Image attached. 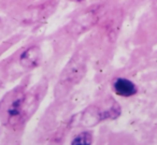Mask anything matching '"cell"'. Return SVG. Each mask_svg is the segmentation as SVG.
<instances>
[{"label":"cell","instance_id":"cell-1","mask_svg":"<svg viewBox=\"0 0 157 145\" xmlns=\"http://www.w3.org/2000/svg\"><path fill=\"white\" fill-rule=\"evenodd\" d=\"M30 101L22 88L11 90L0 101V118L3 124L16 126L28 114Z\"/></svg>","mask_w":157,"mask_h":145},{"label":"cell","instance_id":"cell-2","mask_svg":"<svg viewBox=\"0 0 157 145\" xmlns=\"http://www.w3.org/2000/svg\"><path fill=\"white\" fill-rule=\"evenodd\" d=\"M120 114V105L113 100H110L103 104L90 106L82 115V123L84 126H95L105 119L116 118Z\"/></svg>","mask_w":157,"mask_h":145},{"label":"cell","instance_id":"cell-3","mask_svg":"<svg viewBox=\"0 0 157 145\" xmlns=\"http://www.w3.org/2000/svg\"><path fill=\"white\" fill-rule=\"evenodd\" d=\"M42 58V53L38 46L28 48L20 57V63L26 69H33L40 65Z\"/></svg>","mask_w":157,"mask_h":145},{"label":"cell","instance_id":"cell-4","mask_svg":"<svg viewBox=\"0 0 157 145\" xmlns=\"http://www.w3.org/2000/svg\"><path fill=\"white\" fill-rule=\"evenodd\" d=\"M85 72V65L81 59H73L63 73V78L70 83H78Z\"/></svg>","mask_w":157,"mask_h":145},{"label":"cell","instance_id":"cell-5","mask_svg":"<svg viewBox=\"0 0 157 145\" xmlns=\"http://www.w3.org/2000/svg\"><path fill=\"white\" fill-rule=\"evenodd\" d=\"M113 89L121 97H131L138 91L135 83L124 78H118L113 82Z\"/></svg>","mask_w":157,"mask_h":145},{"label":"cell","instance_id":"cell-6","mask_svg":"<svg viewBox=\"0 0 157 145\" xmlns=\"http://www.w3.org/2000/svg\"><path fill=\"white\" fill-rule=\"evenodd\" d=\"M96 20L97 14L94 11L86 12V13L80 15L78 18H75L73 23H71V30H74L78 33L83 30H86L95 24Z\"/></svg>","mask_w":157,"mask_h":145},{"label":"cell","instance_id":"cell-7","mask_svg":"<svg viewBox=\"0 0 157 145\" xmlns=\"http://www.w3.org/2000/svg\"><path fill=\"white\" fill-rule=\"evenodd\" d=\"M93 135L90 132H82L78 133L75 138L72 140L71 145H92Z\"/></svg>","mask_w":157,"mask_h":145},{"label":"cell","instance_id":"cell-8","mask_svg":"<svg viewBox=\"0 0 157 145\" xmlns=\"http://www.w3.org/2000/svg\"><path fill=\"white\" fill-rule=\"evenodd\" d=\"M72 1H75V2H82L84 0H72Z\"/></svg>","mask_w":157,"mask_h":145}]
</instances>
